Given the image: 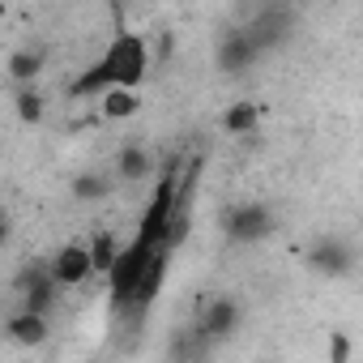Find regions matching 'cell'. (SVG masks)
<instances>
[{
  "instance_id": "obj_1",
  "label": "cell",
  "mask_w": 363,
  "mask_h": 363,
  "mask_svg": "<svg viewBox=\"0 0 363 363\" xmlns=\"http://www.w3.org/2000/svg\"><path fill=\"white\" fill-rule=\"evenodd\" d=\"M99 69H103L107 86H116V90H137V86L145 82V73H150V48H145V39L133 35V30H120V35L107 43V52L99 56Z\"/></svg>"
},
{
  "instance_id": "obj_2",
  "label": "cell",
  "mask_w": 363,
  "mask_h": 363,
  "mask_svg": "<svg viewBox=\"0 0 363 363\" xmlns=\"http://www.w3.org/2000/svg\"><path fill=\"white\" fill-rule=\"evenodd\" d=\"M150 257H154V252L141 248V244H124V252L116 257V265H111V274H107V291H111V308H116L120 316L133 312V295H137V282H141V269H145Z\"/></svg>"
},
{
  "instance_id": "obj_3",
  "label": "cell",
  "mask_w": 363,
  "mask_h": 363,
  "mask_svg": "<svg viewBox=\"0 0 363 363\" xmlns=\"http://www.w3.org/2000/svg\"><path fill=\"white\" fill-rule=\"evenodd\" d=\"M223 227H227V240L244 248V244H261V240H269L278 223H274V210H269V206H261V201H248V206H235V210H227Z\"/></svg>"
},
{
  "instance_id": "obj_4",
  "label": "cell",
  "mask_w": 363,
  "mask_h": 363,
  "mask_svg": "<svg viewBox=\"0 0 363 363\" xmlns=\"http://www.w3.org/2000/svg\"><path fill=\"white\" fill-rule=\"evenodd\" d=\"M240 316H244L240 299H231V295H214V299L197 312L193 329H197V337H201L206 346H218V342H227V337L240 329Z\"/></svg>"
},
{
  "instance_id": "obj_5",
  "label": "cell",
  "mask_w": 363,
  "mask_h": 363,
  "mask_svg": "<svg viewBox=\"0 0 363 363\" xmlns=\"http://www.w3.org/2000/svg\"><path fill=\"white\" fill-rule=\"evenodd\" d=\"M308 265L320 278H350L354 274V248L346 240H337V235H320L308 248Z\"/></svg>"
},
{
  "instance_id": "obj_6",
  "label": "cell",
  "mask_w": 363,
  "mask_h": 363,
  "mask_svg": "<svg viewBox=\"0 0 363 363\" xmlns=\"http://www.w3.org/2000/svg\"><path fill=\"white\" fill-rule=\"evenodd\" d=\"M48 274L56 278V286L65 291V286H82L86 278H94L90 274V252H86V244H65V248H56V257L48 261Z\"/></svg>"
},
{
  "instance_id": "obj_7",
  "label": "cell",
  "mask_w": 363,
  "mask_h": 363,
  "mask_svg": "<svg viewBox=\"0 0 363 363\" xmlns=\"http://www.w3.org/2000/svg\"><path fill=\"white\" fill-rule=\"evenodd\" d=\"M244 35L252 39V48H257V52H269V48H278V43L291 35V9H282V5H269V9H261Z\"/></svg>"
},
{
  "instance_id": "obj_8",
  "label": "cell",
  "mask_w": 363,
  "mask_h": 363,
  "mask_svg": "<svg viewBox=\"0 0 363 363\" xmlns=\"http://www.w3.org/2000/svg\"><path fill=\"white\" fill-rule=\"evenodd\" d=\"M257 48H252V39L244 35V30H227L223 39H218V69L227 73V77H240V73H248L252 65H257Z\"/></svg>"
},
{
  "instance_id": "obj_9",
  "label": "cell",
  "mask_w": 363,
  "mask_h": 363,
  "mask_svg": "<svg viewBox=\"0 0 363 363\" xmlns=\"http://www.w3.org/2000/svg\"><path fill=\"white\" fill-rule=\"evenodd\" d=\"M5 337H9L13 346L35 350V346H43V342L52 337V320H48V316H35V312H13V316L5 320Z\"/></svg>"
},
{
  "instance_id": "obj_10",
  "label": "cell",
  "mask_w": 363,
  "mask_h": 363,
  "mask_svg": "<svg viewBox=\"0 0 363 363\" xmlns=\"http://www.w3.org/2000/svg\"><path fill=\"white\" fill-rule=\"evenodd\" d=\"M167 265H171L167 252H154V257L145 261L141 282H137V295H133V312H145V308L158 299V291H162V282H167Z\"/></svg>"
},
{
  "instance_id": "obj_11",
  "label": "cell",
  "mask_w": 363,
  "mask_h": 363,
  "mask_svg": "<svg viewBox=\"0 0 363 363\" xmlns=\"http://www.w3.org/2000/svg\"><path fill=\"white\" fill-rule=\"evenodd\" d=\"M22 295V303H18V312H35V316H52V308L60 303V286H56V278L43 269L26 291H18Z\"/></svg>"
},
{
  "instance_id": "obj_12",
  "label": "cell",
  "mask_w": 363,
  "mask_h": 363,
  "mask_svg": "<svg viewBox=\"0 0 363 363\" xmlns=\"http://www.w3.org/2000/svg\"><path fill=\"white\" fill-rule=\"evenodd\" d=\"M150 171H154V154L145 145H120L116 150V175L124 184H141V179H150Z\"/></svg>"
},
{
  "instance_id": "obj_13",
  "label": "cell",
  "mask_w": 363,
  "mask_h": 363,
  "mask_svg": "<svg viewBox=\"0 0 363 363\" xmlns=\"http://www.w3.org/2000/svg\"><path fill=\"white\" fill-rule=\"evenodd\" d=\"M43 69H48V52H43V48H18V52L5 60V73H9V82H18V90L30 86Z\"/></svg>"
},
{
  "instance_id": "obj_14",
  "label": "cell",
  "mask_w": 363,
  "mask_h": 363,
  "mask_svg": "<svg viewBox=\"0 0 363 363\" xmlns=\"http://www.w3.org/2000/svg\"><path fill=\"white\" fill-rule=\"evenodd\" d=\"M86 252H90V274H111V265H116V257L124 252V240L116 235V231H94L90 235V244H86Z\"/></svg>"
},
{
  "instance_id": "obj_15",
  "label": "cell",
  "mask_w": 363,
  "mask_h": 363,
  "mask_svg": "<svg viewBox=\"0 0 363 363\" xmlns=\"http://www.w3.org/2000/svg\"><path fill=\"white\" fill-rule=\"evenodd\" d=\"M261 103H231L227 111H223V133H231V137H252L257 128H261Z\"/></svg>"
},
{
  "instance_id": "obj_16",
  "label": "cell",
  "mask_w": 363,
  "mask_h": 363,
  "mask_svg": "<svg viewBox=\"0 0 363 363\" xmlns=\"http://www.w3.org/2000/svg\"><path fill=\"white\" fill-rule=\"evenodd\" d=\"M99 111H103V120H133L137 111H141V94L137 90H103L99 94Z\"/></svg>"
},
{
  "instance_id": "obj_17",
  "label": "cell",
  "mask_w": 363,
  "mask_h": 363,
  "mask_svg": "<svg viewBox=\"0 0 363 363\" xmlns=\"http://www.w3.org/2000/svg\"><path fill=\"white\" fill-rule=\"evenodd\" d=\"M69 193H73V201H103L107 193H111V179L103 175V171H77L73 175V184H69Z\"/></svg>"
},
{
  "instance_id": "obj_18",
  "label": "cell",
  "mask_w": 363,
  "mask_h": 363,
  "mask_svg": "<svg viewBox=\"0 0 363 363\" xmlns=\"http://www.w3.org/2000/svg\"><path fill=\"white\" fill-rule=\"evenodd\" d=\"M13 111H18L22 124H43V116H48V99H43L35 86H22L18 99H13Z\"/></svg>"
},
{
  "instance_id": "obj_19",
  "label": "cell",
  "mask_w": 363,
  "mask_h": 363,
  "mask_svg": "<svg viewBox=\"0 0 363 363\" xmlns=\"http://www.w3.org/2000/svg\"><path fill=\"white\" fill-rule=\"evenodd\" d=\"M103 90H111V86H107V77H103V69H99V60H94L90 69H82V73L73 77L69 99H99Z\"/></svg>"
},
{
  "instance_id": "obj_20",
  "label": "cell",
  "mask_w": 363,
  "mask_h": 363,
  "mask_svg": "<svg viewBox=\"0 0 363 363\" xmlns=\"http://www.w3.org/2000/svg\"><path fill=\"white\" fill-rule=\"evenodd\" d=\"M350 354H354V342H350V333H333L329 337V363H350Z\"/></svg>"
},
{
  "instance_id": "obj_21",
  "label": "cell",
  "mask_w": 363,
  "mask_h": 363,
  "mask_svg": "<svg viewBox=\"0 0 363 363\" xmlns=\"http://www.w3.org/2000/svg\"><path fill=\"white\" fill-rule=\"evenodd\" d=\"M9 235H13V227H9V218H5V214H0V248L9 244Z\"/></svg>"
}]
</instances>
